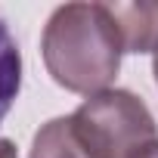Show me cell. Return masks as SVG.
Listing matches in <instances>:
<instances>
[{
    "label": "cell",
    "instance_id": "cell-7",
    "mask_svg": "<svg viewBox=\"0 0 158 158\" xmlns=\"http://www.w3.org/2000/svg\"><path fill=\"white\" fill-rule=\"evenodd\" d=\"M152 68H155V84H158V50L152 53Z\"/></svg>",
    "mask_w": 158,
    "mask_h": 158
},
{
    "label": "cell",
    "instance_id": "cell-1",
    "mask_svg": "<svg viewBox=\"0 0 158 158\" xmlns=\"http://www.w3.org/2000/svg\"><path fill=\"white\" fill-rule=\"evenodd\" d=\"M40 53L59 87L84 96L112 90L124 44L109 3H65L53 10Z\"/></svg>",
    "mask_w": 158,
    "mask_h": 158
},
{
    "label": "cell",
    "instance_id": "cell-6",
    "mask_svg": "<svg viewBox=\"0 0 158 158\" xmlns=\"http://www.w3.org/2000/svg\"><path fill=\"white\" fill-rule=\"evenodd\" d=\"M0 158H19L16 155V146L10 139H0Z\"/></svg>",
    "mask_w": 158,
    "mask_h": 158
},
{
    "label": "cell",
    "instance_id": "cell-2",
    "mask_svg": "<svg viewBox=\"0 0 158 158\" xmlns=\"http://www.w3.org/2000/svg\"><path fill=\"white\" fill-rule=\"evenodd\" d=\"M71 121L96 158H143L158 143V124L146 102L130 90L87 96Z\"/></svg>",
    "mask_w": 158,
    "mask_h": 158
},
{
    "label": "cell",
    "instance_id": "cell-4",
    "mask_svg": "<svg viewBox=\"0 0 158 158\" xmlns=\"http://www.w3.org/2000/svg\"><path fill=\"white\" fill-rule=\"evenodd\" d=\"M28 158H96L87 143L81 139V133H77L71 115L65 118H53L47 121L34 139H31V155Z\"/></svg>",
    "mask_w": 158,
    "mask_h": 158
},
{
    "label": "cell",
    "instance_id": "cell-8",
    "mask_svg": "<svg viewBox=\"0 0 158 158\" xmlns=\"http://www.w3.org/2000/svg\"><path fill=\"white\" fill-rule=\"evenodd\" d=\"M143 158H158V143H155V146H152V149H149V152H146Z\"/></svg>",
    "mask_w": 158,
    "mask_h": 158
},
{
    "label": "cell",
    "instance_id": "cell-3",
    "mask_svg": "<svg viewBox=\"0 0 158 158\" xmlns=\"http://www.w3.org/2000/svg\"><path fill=\"white\" fill-rule=\"evenodd\" d=\"M124 53H155L158 50V3H109Z\"/></svg>",
    "mask_w": 158,
    "mask_h": 158
},
{
    "label": "cell",
    "instance_id": "cell-5",
    "mask_svg": "<svg viewBox=\"0 0 158 158\" xmlns=\"http://www.w3.org/2000/svg\"><path fill=\"white\" fill-rule=\"evenodd\" d=\"M19 87H22V56H19V47L10 28L0 19V121L10 115L19 96Z\"/></svg>",
    "mask_w": 158,
    "mask_h": 158
}]
</instances>
